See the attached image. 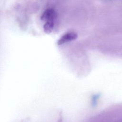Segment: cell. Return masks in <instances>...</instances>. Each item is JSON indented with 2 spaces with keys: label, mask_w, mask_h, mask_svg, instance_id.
<instances>
[{
  "label": "cell",
  "mask_w": 122,
  "mask_h": 122,
  "mask_svg": "<svg viewBox=\"0 0 122 122\" xmlns=\"http://www.w3.org/2000/svg\"><path fill=\"white\" fill-rule=\"evenodd\" d=\"M78 37L77 34L75 32H68L63 34L58 41L57 44L61 45L65 42L75 40Z\"/></svg>",
  "instance_id": "cell-1"
},
{
  "label": "cell",
  "mask_w": 122,
  "mask_h": 122,
  "mask_svg": "<svg viewBox=\"0 0 122 122\" xmlns=\"http://www.w3.org/2000/svg\"><path fill=\"white\" fill-rule=\"evenodd\" d=\"M55 18V12L52 9H48L45 10L41 16V20L47 21H53Z\"/></svg>",
  "instance_id": "cell-2"
},
{
  "label": "cell",
  "mask_w": 122,
  "mask_h": 122,
  "mask_svg": "<svg viewBox=\"0 0 122 122\" xmlns=\"http://www.w3.org/2000/svg\"><path fill=\"white\" fill-rule=\"evenodd\" d=\"M54 23L53 21H49L45 22L43 26V30L45 33H51L54 27Z\"/></svg>",
  "instance_id": "cell-3"
}]
</instances>
